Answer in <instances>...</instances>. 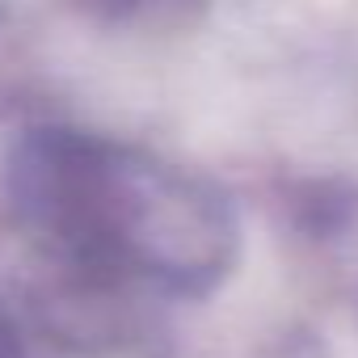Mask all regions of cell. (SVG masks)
Listing matches in <instances>:
<instances>
[{
	"mask_svg": "<svg viewBox=\"0 0 358 358\" xmlns=\"http://www.w3.org/2000/svg\"><path fill=\"white\" fill-rule=\"evenodd\" d=\"M5 203L17 228L89 287L203 295L224 282L241 249L236 215L211 182L68 127L13 139Z\"/></svg>",
	"mask_w": 358,
	"mask_h": 358,
	"instance_id": "6da1fadb",
	"label": "cell"
},
{
	"mask_svg": "<svg viewBox=\"0 0 358 358\" xmlns=\"http://www.w3.org/2000/svg\"><path fill=\"white\" fill-rule=\"evenodd\" d=\"M85 5L110 9L118 17H131V13H148V9H182L186 0H85Z\"/></svg>",
	"mask_w": 358,
	"mask_h": 358,
	"instance_id": "7a4b0ae2",
	"label": "cell"
}]
</instances>
